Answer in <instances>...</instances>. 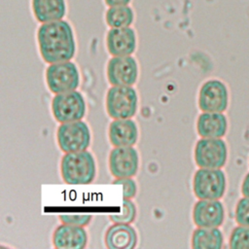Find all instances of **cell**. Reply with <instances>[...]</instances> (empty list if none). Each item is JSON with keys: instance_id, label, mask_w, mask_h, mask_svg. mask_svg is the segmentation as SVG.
Returning <instances> with one entry per match:
<instances>
[{"instance_id": "cell-1", "label": "cell", "mask_w": 249, "mask_h": 249, "mask_svg": "<svg viewBox=\"0 0 249 249\" xmlns=\"http://www.w3.org/2000/svg\"><path fill=\"white\" fill-rule=\"evenodd\" d=\"M37 40L42 58L47 63L70 60L76 52V43L71 25L66 20L42 23Z\"/></svg>"}, {"instance_id": "cell-2", "label": "cell", "mask_w": 249, "mask_h": 249, "mask_svg": "<svg viewBox=\"0 0 249 249\" xmlns=\"http://www.w3.org/2000/svg\"><path fill=\"white\" fill-rule=\"evenodd\" d=\"M60 172L67 184H89L94 180L96 173L94 158L87 150L65 153L61 159Z\"/></svg>"}, {"instance_id": "cell-3", "label": "cell", "mask_w": 249, "mask_h": 249, "mask_svg": "<svg viewBox=\"0 0 249 249\" xmlns=\"http://www.w3.org/2000/svg\"><path fill=\"white\" fill-rule=\"evenodd\" d=\"M105 104L112 119H130L137 111L138 95L132 86H113L107 91Z\"/></svg>"}, {"instance_id": "cell-4", "label": "cell", "mask_w": 249, "mask_h": 249, "mask_svg": "<svg viewBox=\"0 0 249 249\" xmlns=\"http://www.w3.org/2000/svg\"><path fill=\"white\" fill-rule=\"evenodd\" d=\"M226 186V175L221 168L199 167L194 175L193 191L198 199H220Z\"/></svg>"}, {"instance_id": "cell-5", "label": "cell", "mask_w": 249, "mask_h": 249, "mask_svg": "<svg viewBox=\"0 0 249 249\" xmlns=\"http://www.w3.org/2000/svg\"><path fill=\"white\" fill-rule=\"evenodd\" d=\"M46 81L53 93L67 92L79 87L80 73L77 65L70 60L55 62L47 68Z\"/></svg>"}, {"instance_id": "cell-6", "label": "cell", "mask_w": 249, "mask_h": 249, "mask_svg": "<svg viewBox=\"0 0 249 249\" xmlns=\"http://www.w3.org/2000/svg\"><path fill=\"white\" fill-rule=\"evenodd\" d=\"M87 111L83 94L78 90L57 93L52 101V112L54 119L62 123L82 120Z\"/></svg>"}, {"instance_id": "cell-7", "label": "cell", "mask_w": 249, "mask_h": 249, "mask_svg": "<svg viewBox=\"0 0 249 249\" xmlns=\"http://www.w3.org/2000/svg\"><path fill=\"white\" fill-rule=\"evenodd\" d=\"M57 144L64 153L87 150L90 143V130L82 120L62 123L56 131Z\"/></svg>"}, {"instance_id": "cell-8", "label": "cell", "mask_w": 249, "mask_h": 249, "mask_svg": "<svg viewBox=\"0 0 249 249\" xmlns=\"http://www.w3.org/2000/svg\"><path fill=\"white\" fill-rule=\"evenodd\" d=\"M195 161L201 168H222L228 160V147L222 138H200L195 147Z\"/></svg>"}, {"instance_id": "cell-9", "label": "cell", "mask_w": 249, "mask_h": 249, "mask_svg": "<svg viewBox=\"0 0 249 249\" xmlns=\"http://www.w3.org/2000/svg\"><path fill=\"white\" fill-rule=\"evenodd\" d=\"M229 89L218 79L202 84L198 92V107L202 112H224L229 106Z\"/></svg>"}, {"instance_id": "cell-10", "label": "cell", "mask_w": 249, "mask_h": 249, "mask_svg": "<svg viewBox=\"0 0 249 249\" xmlns=\"http://www.w3.org/2000/svg\"><path fill=\"white\" fill-rule=\"evenodd\" d=\"M106 74L112 86H133L138 78V65L131 55L113 56L108 61Z\"/></svg>"}, {"instance_id": "cell-11", "label": "cell", "mask_w": 249, "mask_h": 249, "mask_svg": "<svg viewBox=\"0 0 249 249\" xmlns=\"http://www.w3.org/2000/svg\"><path fill=\"white\" fill-rule=\"evenodd\" d=\"M109 168L115 178L133 177L139 169V155L133 146L115 147L109 156Z\"/></svg>"}, {"instance_id": "cell-12", "label": "cell", "mask_w": 249, "mask_h": 249, "mask_svg": "<svg viewBox=\"0 0 249 249\" xmlns=\"http://www.w3.org/2000/svg\"><path fill=\"white\" fill-rule=\"evenodd\" d=\"M225 220V208L219 199H198L193 208V221L198 228H219Z\"/></svg>"}, {"instance_id": "cell-13", "label": "cell", "mask_w": 249, "mask_h": 249, "mask_svg": "<svg viewBox=\"0 0 249 249\" xmlns=\"http://www.w3.org/2000/svg\"><path fill=\"white\" fill-rule=\"evenodd\" d=\"M106 46L113 56L130 55L136 48V35L132 28H111L106 35Z\"/></svg>"}, {"instance_id": "cell-14", "label": "cell", "mask_w": 249, "mask_h": 249, "mask_svg": "<svg viewBox=\"0 0 249 249\" xmlns=\"http://www.w3.org/2000/svg\"><path fill=\"white\" fill-rule=\"evenodd\" d=\"M53 243L58 249H83L88 243V233L84 227L62 223L53 231Z\"/></svg>"}, {"instance_id": "cell-15", "label": "cell", "mask_w": 249, "mask_h": 249, "mask_svg": "<svg viewBox=\"0 0 249 249\" xmlns=\"http://www.w3.org/2000/svg\"><path fill=\"white\" fill-rule=\"evenodd\" d=\"M196 130L202 138H222L228 130V119L223 112H202L196 121Z\"/></svg>"}, {"instance_id": "cell-16", "label": "cell", "mask_w": 249, "mask_h": 249, "mask_svg": "<svg viewBox=\"0 0 249 249\" xmlns=\"http://www.w3.org/2000/svg\"><path fill=\"white\" fill-rule=\"evenodd\" d=\"M108 135L114 147L133 146L138 139V126L131 119H116L110 124Z\"/></svg>"}, {"instance_id": "cell-17", "label": "cell", "mask_w": 249, "mask_h": 249, "mask_svg": "<svg viewBox=\"0 0 249 249\" xmlns=\"http://www.w3.org/2000/svg\"><path fill=\"white\" fill-rule=\"evenodd\" d=\"M104 240L109 249H131L137 244V233L129 224L114 223L107 230Z\"/></svg>"}, {"instance_id": "cell-18", "label": "cell", "mask_w": 249, "mask_h": 249, "mask_svg": "<svg viewBox=\"0 0 249 249\" xmlns=\"http://www.w3.org/2000/svg\"><path fill=\"white\" fill-rule=\"evenodd\" d=\"M36 19L42 23L60 20L65 15V0H32Z\"/></svg>"}, {"instance_id": "cell-19", "label": "cell", "mask_w": 249, "mask_h": 249, "mask_svg": "<svg viewBox=\"0 0 249 249\" xmlns=\"http://www.w3.org/2000/svg\"><path fill=\"white\" fill-rule=\"evenodd\" d=\"M224 236L219 228H198L192 234V247L195 249H220Z\"/></svg>"}, {"instance_id": "cell-20", "label": "cell", "mask_w": 249, "mask_h": 249, "mask_svg": "<svg viewBox=\"0 0 249 249\" xmlns=\"http://www.w3.org/2000/svg\"><path fill=\"white\" fill-rule=\"evenodd\" d=\"M134 18L131 8L126 6L110 7L105 14V20L111 28L128 27Z\"/></svg>"}, {"instance_id": "cell-21", "label": "cell", "mask_w": 249, "mask_h": 249, "mask_svg": "<svg viewBox=\"0 0 249 249\" xmlns=\"http://www.w3.org/2000/svg\"><path fill=\"white\" fill-rule=\"evenodd\" d=\"M136 217L135 204L128 198H124L121 211L110 215V220L113 223L121 224H131Z\"/></svg>"}, {"instance_id": "cell-22", "label": "cell", "mask_w": 249, "mask_h": 249, "mask_svg": "<svg viewBox=\"0 0 249 249\" xmlns=\"http://www.w3.org/2000/svg\"><path fill=\"white\" fill-rule=\"evenodd\" d=\"M229 245L232 249H249V227H235L231 232Z\"/></svg>"}, {"instance_id": "cell-23", "label": "cell", "mask_w": 249, "mask_h": 249, "mask_svg": "<svg viewBox=\"0 0 249 249\" xmlns=\"http://www.w3.org/2000/svg\"><path fill=\"white\" fill-rule=\"evenodd\" d=\"M58 217L61 223L79 227L88 226L92 219L91 215L88 213H61Z\"/></svg>"}, {"instance_id": "cell-24", "label": "cell", "mask_w": 249, "mask_h": 249, "mask_svg": "<svg viewBox=\"0 0 249 249\" xmlns=\"http://www.w3.org/2000/svg\"><path fill=\"white\" fill-rule=\"evenodd\" d=\"M234 218L238 225L249 227V197L243 196L238 200L234 209Z\"/></svg>"}, {"instance_id": "cell-25", "label": "cell", "mask_w": 249, "mask_h": 249, "mask_svg": "<svg viewBox=\"0 0 249 249\" xmlns=\"http://www.w3.org/2000/svg\"><path fill=\"white\" fill-rule=\"evenodd\" d=\"M114 184H119L123 187V196L124 198L131 199L135 196L137 192V186L132 177H124V178H116L113 182Z\"/></svg>"}, {"instance_id": "cell-26", "label": "cell", "mask_w": 249, "mask_h": 249, "mask_svg": "<svg viewBox=\"0 0 249 249\" xmlns=\"http://www.w3.org/2000/svg\"><path fill=\"white\" fill-rule=\"evenodd\" d=\"M241 193L243 196L249 197V172L245 175L241 183Z\"/></svg>"}, {"instance_id": "cell-27", "label": "cell", "mask_w": 249, "mask_h": 249, "mask_svg": "<svg viewBox=\"0 0 249 249\" xmlns=\"http://www.w3.org/2000/svg\"><path fill=\"white\" fill-rule=\"evenodd\" d=\"M130 0H105L106 5L109 7H117V6H126Z\"/></svg>"}]
</instances>
